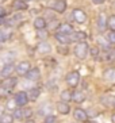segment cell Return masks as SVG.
Listing matches in <instances>:
<instances>
[{
  "label": "cell",
  "mask_w": 115,
  "mask_h": 123,
  "mask_svg": "<svg viewBox=\"0 0 115 123\" xmlns=\"http://www.w3.org/2000/svg\"><path fill=\"white\" fill-rule=\"evenodd\" d=\"M34 27H35L37 30L45 29V27H46V20H45V18H37L35 20H34Z\"/></svg>",
  "instance_id": "5bb4252c"
},
{
  "label": "cell",
  "mask_w": 115,
  "mask_h": 123,
  "mask_svg": "<svg viewBox=\"0 0 115 123\" xmlns=\"http://www.w3.org/2000/svg\"><path fill=\"white\" fill-rule=\"evenodd\" d=\"M107 39L108 42H111V43H115V31H111V33L107 35Z\"/></svg>",
  "instance_id": "83f0119b"
},
{
  "label": "cell",
  "mask_w": 115,
  "mask_h": 123,
  "mask_svg": "<svg viewBox=\"0 0 115 123\" xmlns=\"http://www.w3.org/2000/svg\"><path fill=\"white\" fill-rule=\"evenodd\" d=\"M103 77H104L106 80H115V69L110 68V69H106L104 73H103Z\"/></svg>",
  "instance_id": "9a60e30c"
},
{
  "label": "cell",
  "mask_w": 115,
  "mask_h": 123,
  "mask_svg": "<svg viewBox=\"0 0 115 123\" xmlns=\"http://www.w3.org/2000/svg\"><path fill=\"white\" fill-rule=\"evenodd\" d=\"M72 100H75L76 103H83L85 100V93L81 91H76L75 93L72 95Z\"/></svg>",
  "instance_id": "8fae6325"
},
{
  "label": "cell",
  "mask_w": 115,
  "mask_h": 123,
  "mask_svg": "<svg viewBox=\"0 0 115 123\" xmlns=\"http://www.w3.org/2000/svg\"><path fill=\"white\" fill-rule=\"evenodd\" d=\"M15 70H16V73H18L19 76H25L26 73L30 70V62L29 61H22L18 64V66L15 68Z\"/></svg>",
  "instance_id": "277c9868"
},
{
  "label": "cell",
  "mask_w": 115,
  "mask_h": 123,
  "mask_svg": "<svg viewBox=\"0 0 115 123\" xmlns=\"http://www.w3.org/2000/svg\"><path fill=\"white\" fill-rule=\"evenodd\" d=\"M39 95H41V91L38 88H34V89H31L27 93V96H29V100H37V99L39 98Z\"/></svg>",
  "instance_id": "e0dca14e"
},
{
  "label": "cell",
  "mask_w": 115,
  "mask_h": 123,
  "mask_svg": "<svg viewBox=\"0 0 115 123\" xmlns=\"http://www.w3.org/2000/svg\"><path fill=\"white\" fill-rule=\"evenodd\" d=\"M73 19H75L77 23H85L87 20V15L83 10H79V8H76L75 11H73Z\"/></svg>",
  "instance_id": "5b68a950"
},
{
  "label": "cell",
  "mask_w": 115,
  "mask_h": 123,
  "mask_svg": "<svg viewBox=\"0 0 115 123\" xmlns=\"http://www.w3.org/2000/svg\"><path fill=\"white\" fill-rule=\"evenodd\" d=\"M56 39L60 42V43H68L70 38L68 37V34H61V33H57L56 34Z\"/></svg>",
  "instance_id": "2e32d148"
},
{
  "label": "cell",
  "mask_w": 115,
  "mask_h": 123,
  "mask_svg": "<svg viewBox=\"0 0 115 123\" xmlns=\"http://www.w3.org/2000/svg\"><path fill=\"white\" fill-rule=\"evenodd\" d=\"M106 26H107V19H106V16L103 14L99 16V19H97V27L100 30H104Z\"/></svg>",
  "instance_id": "ffe728a7"
},
{
  "label": "cell",
  "mask_w": 115,
  "mask_h": 123,
  "mask_svg": "<svg viewBox=\"0 0 115 123\" xmlns=\"http://www.w3.org/2000/svg\"><path fill=\"white\" fill-rule=\"evenodd\" d=\"M107 26L112 30V31H115V15H111V16L107 19Z\"/></svg>",
  "instance_id": "603a6c76"
},
{
  "label": "cell",
  "mask_w": 115,
  "mask_h": 123,
  "mask_svg": "<svg viewBox=\"0 0 115 123\" xmlns=\"http://www.w3.org/2000/svg\"><path fill=\"white\" fill-rule=\"evenodd\" d=\"M75 118H76V120H79V122H85V120L88 119V114L81 108H76L75 110Z\"/></svg>",
  "instance_id": "52a82bcc"
},
{
  "label": "cell",
  "mask_w": 115,
  "mask_h": 123,
  "mask_svg": "<svg viewBox=\"0 0 115 123\" xmlns=\"http://www.w3.org/2000/svg\"><path fill=\"white\" fill-rule=\"evenodd\" d=\"M14 122V116L10 114H1L0 115V123H12Z\"/></svg>",
  "instance_id": "d6986e66"
},
{
  "label": "cell",
  "mask_w": 115,
  "mask_h": 123,
  "mask_svg": "<svg viewBox=\"0 0 115 123\" xmlns=\"http://www.w3.org/2000/svg\"><path fill=\"white\" fill-rule=\"evenodd\" d=\"M92 1H94V3H96V4H100V3H103L104 0H92Z\"/></svg>",
  "instance_id": "8d00e7d4"
},
{
  "label": "cell",
  "mask_w": 115,
  "mask_h": 123,
  "mask_svg": "<svg viewBox=\"0 0 115 123\" xmlns=\"http://www.w3.org/2000/svg\"><path fill=\"white\" fill-rule=\"evenodd\" d=\"M12 116H14V119H22L23 118V112H22V110H15Z\"/></svg>",
  "instance_id": "d4e9b609"
},
{
  "label": "cell",
  "mask_w": 115,
  "mask_h": 123,
  "mask_svg": "<svg viewBox=\"0 0 115 123\" xmlns=\"http://www.w3.org/2000/svg\"><path fill=\"white\" fill-rule=\"evenodd\" d=\"M15 103L18 105H26L27 103H29V96H27V93L26 92H23V91H20V92H18V93L15 95Z\"/></svg>",
  "instance_id": "3957f363"
},
{
  "label": "cell",
  "mask_w": 115,
  "mask_h": 123,
  "mask_svg": "<svg viewBox=\"0 0 115 123\" xmlns=\"http://www.w3.org/2000/svg\"><path fill=\"white\" fill-rule=\"evenodd\" d=\"M14 64L12 62H10V64H6V66H4L3 69H1V77H4V79H7V77H10L11 74H12V72H14Z\"/></svg>",
  "instance_id": "ba28073f"
},
{
  "label": "cell",
  "mask_w": 115,
  "mask_h": 123,
  "mask_svg": "<svg viewBox=\"0 0 115 123\" xmlns=\"http://www.w3.org/2000/svg\"><path fill=\"white\" fill-rule=\"evenodd\" d=\"M15 7H18V8H26V4L25 3H16V4H15Z\"/></svg>",
  "instance_id": "836d02e7"
},
{
  "label": "cell",
  "mask_w": 115,
  "mask_h": 123,
  "mask_svg": "<svg viewBox=\"0 0 115 123\" xmlns=\"http://www.w3.org/2000/svg\"><path fill=\"white\" fill-rule=\"evenodd\" d=\"M38 50H39V53H50L51 46L49 43H46V42H41L38 45Z\"/></svg>",
  "instance_id": "ac0fdd59"
},
{
  "label": "cell",
  "mask_w": 115,
  "mask_h": 123,
  "mask_svg": "<svg viewBox=\"0 0 115 123\" xmlns=\"http://www.w3.org/2000/svg\"><path fill=\"white\" fill-rule=\"evenodd\" d=\"M3 61H6L7 64L12 62V61H14V53H10V51H8V53H6V54H4V57H3Z\"/></svg>",
  "instance_id": "cb8c5ba5"
},
{
  "label": "cell",
  "mask_w": 115,
  "mask_h": 123,
  "mask_svg": "<svg viewBox=\"0 0 115 123\" xmlns=\"http://www.w3.org/2000/svg\"><path fill=\"white\" fill-rule=\"evenodd\" d=\"M6 38H7V35H6L1 30H0V41H6Z\"/></svg>",
  "instance_id": "1f68e13d"
},
{
  "label": "cell",
  "mask_w": 115,
  "mask_h": 123,
  "mask_svg": "<svg viewBox=\"0 0 115 123\" xmlns=\"http://www.w3.org/2000/svg\"><path fill=\"white\" fill-rule=\"evenodd\" d=\"M15 84H16V79H14V77H7V79L1 83V87L8 91V89H11V88H14Z\"/></svg>",
  "instance_id": "9c48e42d"
},
{
  "label": "cell",
  "mask_w": 115,
  "mask_h": 123,
  "mask_svg": "<svg viewBox=\"0 0 115 123\" xmlns=\"http://www.w3.org/2000/svg\"><path fill=\"white\" fill-rule=\"evenodd\" d=\"M91 54L94 55V57H96V55H97V49H96V47H94V49L91 50Z\"/></svg>",
  "instance_id": "e575fe53"
},
{
  "label": "cell",
  "mask_w": 115,
  "mask_h": 123,
  "mask_svg": "<svg viewBox=\"0 0 115 123\" xmlns=\"http://www.w3.org/2000/svg\"><path fill=\"white\" fill-rule=\"evenodd\" d=\"M3 23H6L4 22V19H0V25H3Z\"/></svg>",
  "instance_id": "f35d334b"
},
{
  "label": "cell",
  "mask_w": 115,
  "mask_h": 123,
  "mask_svg": "<svg viewBox=\"0 0 115 123\" xmlns=\"http://www.w3.org/2000/svg\"><path fill=\"white\" fill-rule=\"evenodd\" d=\"M85 38H87V34L84 33V31H79V33H76L75 35H73L72 38H70V41H72V39H77V41L80 39V41H84Z\"/></svg>",
  "instance_id": "7402d4cb"
},
{
  "label": "cell",
  "mask_w": 115,
  "mask_h": 123,
  "mask_svg": "<svg viewBox=\"0 0 115 123\" xmlns=\"http://www.w3.org/2000/svg\"><path fill=\"white\" fill-rule=\"evenodd\" d=\"M15 104H16V103H15V100H10V101H8V103H7V107H8V108H14V105Z\"/></svg>",
  "instance_id": "f546056e"
},
{
  "label": "cell",
  "mask_w": 115,
  "mask_h": 123,
  "mask_svg": "<svg viewBox=\"0 0 115 123\" xmlns=\"http://www.w3.org/2000/svg\"><path fill=\"white\" fill-rule=\"evenodd\" d=\"M79 81H80L79 72H70V73H68V76H66V83H68V85H70V87H77Z\"/></svg>",
  "instance_id": "7a4b0ae2"
},
{
  "label": "cell",
  "mask_w": 115,
  "mask_h": 123,
  "mask_svg": "<svg viewBox=\"0 0 115 123\" xmlns=\"http://www.w3.org/2000/svg\"><path fill=\"white\" fill-rule=\"evenodd\" d=\"M87 53H88V45H87L85 42H80V43L76 45L75 54H76V57L79 58V60H84L85 55H87Z\"/></svg>",
  "instance_id": "6da1fadb"
},
{
  "label": "cell",
  "mask_w": 115,
  "mask_h": 123,
  "mask_svg": "<svg viewBox=\"0 0 115 123\" xmlns=\"http://www.w3.org/2000/svg\"><path fill=\"white\" fill-rule=\"evenodd\" d=\"M50 108H51V107H50L49 104H46V105H42V107H41V111H39V114H45V112L47 114V112H50Z\"/></svg>",
  "instance_id": "4316f807"
},
{
  "label": "cell",
  "mask_w": 115,
  "mask_h": 123,
  "mask_svg": "<svg viewBox=\"0 0 115 123\" xmlns=\"http://www.w3.org/2000/svg\"><path fill=\"white\" fill-rule=\"evenodd\" d=\"M112 105H114V107H115V98L112 99Z\"/></svg>",
  "instance_id": "ab89813d"
},
{
  "label": "cell",
  "mask_w": 115,
  "mask_h": 123,
  "mask_svg": "<svg viewBox=\"0 0 115 123\" xmlns=\"http://www.w3.org/2000/svg\"><path fill=\"white\" fill-rule=\"evenodd\" d=\"M60 98L62 99V101H69V100H72V93L69 91H62Z\"/></svg>",
  "instance_id": "44dd1931"
},
{
  "label": "cell",
  "mask_w": 115,
  "mask_h": 123,
  "mask_svg": "<svg viewBox=\"0 0 115 123\" xmlns=\"http://www.w3.org/2000/svg\"><path fill=\"white\" fill-rule=\"evenodd\" d=\"M97 41H99V42H100V43L103 45V47H104V49H108V43H107V42H104V41H103V38H99V39H97Z\"/></svg>",
  "instance_id": "4dcf8cb0"
},
{
  "label": "cell",
  "mask_w": 115,
  "mask_h": 123,
  "mask_svg": "<svg viewBox=\"0 0 115 123\" xmlns=\"http://www.w3.org/2000/svg\"><path fill=\"white\" fill-rule=\"evenodd\" d=\"M3 16H6V10L3 7H0V18H3Z\"/></svg>",
  "instance_id": "d6a6232c"
},
{
  "label": "cell",
  "mask_w": 115,
  "mask_h": 123,
  "mask_svg": "<svg viewBox=\"0 0 115 123\" xmlns=\"http://www.w3.org/2000/svg\"><path fill=\"white\" fill-rule=\"evenodd\" d=\"M22 112H23V118H30V116L32 115L31 108H25V110H22Z\"/></svg>",
  "instance_id": "484cf974"
},
{
  "label": "cell",
  "mask_w": 115,
  "mask_h": 123,
  "mask_svg": "<svg viewBox=\"0 0 115 123\" xmlns=\"http://www.w3.org/2000/svg\"><path fill=\"white\" fill-rule=\"evenodd\" d=\"M45 123H56V118L51 116V115L46 116V118H45Z\"/></svg>",
  "instance_id": "f1b7e54d"
},
{
  "label": "cell",
  "mask_w": 115,
  "mask_h": 123,
  "mask_svg": "<svg viewBox=\"0 0 115 123\" xmlns=\"http://www.w3.org/2000/svg\"><path fill=\"white\" fill-rule=\"evenodd\" d=\"M72 30H73L72 26L68 25V23H61L58 26V33H61V34H70Z\"/></svg>",
  "instance_id": "7c38bea8"
},
{
  "label": "cell",
  "mask_w": 115,
  "mask_h": 123,
  "mask_svg": "<svg viewBox=\"0 0 115 123\" xmlns=\"http://www.w3.org/2000/svg\"><path fill=\"white\" fill-rule=\"evenodd\" d=\"M43 123H45V122H43Z\"/></svg>",
  "instance_id": "b9f144b4"
},
{
  "label": "cell",
  "mask_w": 115,
  "mask_h": 123,
  "mask_svg": "<svg viewBox=\"0 0 115 123\" xmlns=\"http://www.w3.org/2000/svg\"><path fill=\"white\" fill-rule=\"evenodd\" d=\"M26 76H27V79L30 80V81H35V80H38L41 77V72L38 68H30V70L27 73H26Z\"/></svg>",
  "instance_id": "8992f818"
},
{
  "label": "cell",
  "mask_w": 115,
  "mask_h": 123,
  "mask_svg": "<svg viewBox=\"0 0 115 123\" xmlns=\"http://www.w3.org/2000/svg\"><path fill=\"white\" fill-rule=\"evenodd\" d=\"M57 110H58L60 114L66 115V114H69V111H70V107H69V104L66 101H60V103H57Z\"/></svg>",
  "instance_id": "30bf717a"
},
{
  "label": "cell",
  "mask_w": 115,
  "mask_h": 123,
  "mask_svg": "<svg viewBox=\"0 0 115 123\" xmlns=\"http://www.w3.org/2000/svg\"><path fill=\"white\" fill-rule=\"evenodd\" d=\"M111 120H112V123H115V114H112V116H111Z\"/></svg>",
  "instance_id": "74e56055"
},
{
  "label": "cell",
  "mask_w": 115,
  "mask_h": 123,
  "mask_svg": "<svg viewBox=\"0 0 115 123\" xmlns=\"http://www.w3.org/2000/svg\"><path fill=\"white\" fill-rule=\"evenodd\" d=\"M54 10L57 12H64L66 10V1L65 0H57L54 4Z\"/></svg>",
  "instance_id": "4fadbf2b"
},
{
  "label": "cell",
  "mask_w": 115,
  "mask_h": 123,
  "mask_svg": "<svg viewBox=\"0 0 115 123\" xmlns=\"http://www.w3.org/2000/svg\"><path fill=\"white\" fill-rule=\"evenodd\" d=\"M0 1H1V0H0Z\"/></svg>",
  "instance_id": "60d3db41"
},
{
  "label": "cell",
  "mask_w": 115,
  "mask_h": 123,
  "mask_svg": "<svg viewBox=\"0 0 115 123\" xmlns=\"http://www.w3.org/2000/svg\"><path fill=\"white\" fill-rule=\"evenodd\" d=\"M38 34H39V37H41V38H46V35H47V34H46V31L43 33L42 30H39V33H38Z\"/></svg>",
  "instance_id": "d590c367"
}]
</instances>
